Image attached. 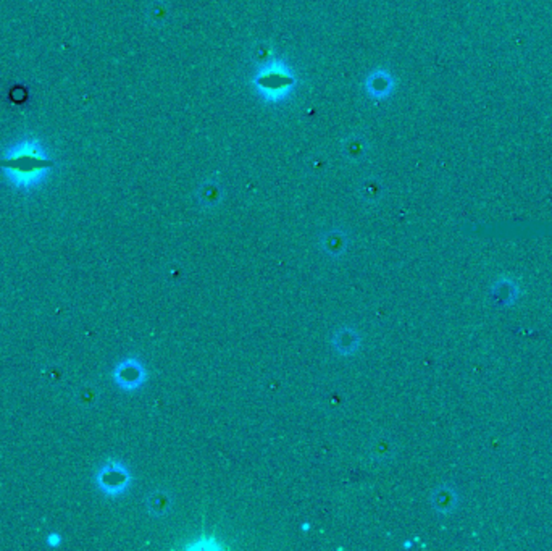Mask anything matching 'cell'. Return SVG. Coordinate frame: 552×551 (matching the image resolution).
<instances>
[{
	"label": "cell",
	"mask_w": 552,
	"mask_h": 551,
	"mask_svg": "<svg viewBox=\"0 0 552 551\" xmlns=\"http://www.w3.org/2000/svg\"><path fill=\"white\" fill-rule=\"evenodd\" d=\"M53 162L42 157L32 143H25V150H16L13 155L2 162L5 171L18 188L34 186L41 180V175L51 169Z\"/></svg>",
	"instance_id": "obj_1"
},
{
	"label": "cell",
	"mask_w": 552,
	"mask_h": 551,
	"mask_svg": "<svg viewBox=\"0 0 552 551\" xmlns=\"http://www.w3.org/2000/svg\"><path fill=\"white\" fill-rule=\"evenodd\" d=\"M97 487L107 496H120L129 488L131 474L120 461H107L96 475Z\"/></svg>",
	"instance_id": "obj_2"
},
{
	"label": "cell",
	"mask_w": 552,
	"mask_h": 551,
	"mask_svg": "<svg viewBox=\"0 0 552 551\" xmlns=\"http://www.w3.org/2000/svg\"><path fill=\"white\" fill-rule=\"evenodd\" d=\"M113 380L124 391H134L147 380V370L136 358H126L113 370Z\"/></svg>",
	"instance_id": "obj_3"
},
{
	"label": "cell",
	"mask_w": 552,
	"mask_h": 551,
	"mask_svg": "<svg viewBox=\"0 0 552 551\" xmlns=\"http://www.w3.org/2000/svg\"><path fill=\"white\" fill-rule=\"evenodd\" d=\"M331 343L338 354L350 356L360 346V335L354 328H341L334 333Z\"/></svg>",
	"instance_id": "obj_4"
},
{
	"label": "cell",
	"mask_w": 552,
	"mask_h": 551,
	"mask_svg": "<svg viewBox=\"0 0 552 551\" xmlns=\"http://www.w3.org/2000/svg\"><path fill=\"white\" fill-rule=\"evenodd\" d=\"M433 507L441 514H447V512L454 511V507L457 505V495L451 487H440L435 490V493L431 496Z\"/></svg>",
	"instance_id": "obj_5"
},
{
	"label": "cell",
	"mask_w": 552,
	"mask_h": 551,
	"mask_svg": "<svg viewBox=\"0 0 552 551\" xmlns=\"http://www.w3.org/2000/svg\"><path fill=\"white\" fill-rule=\"evenodd\" d=\"M173 507V498L170 493L166 491H154L152 495L147 498V510L150 511V514L157 517H164L166 514H170Z\"/></svg>",
	"instance_id": "obj_6"
},
{
	"label": "cell",
	"mask_w": 552,
	"mask_h": 551,
	"mask_svg": "<svg viewBox=\"0 0 552 551\" xmlns=\"http://www.w3.org/2000/svg\"><path fill=\"white\" fill-rule=\"evenodd\" d=\"M322 246L323 251L329 254V256L339 257L348 249V240H346V236L339 233V231H333V233H328L323 238Z\"/></svg>",
	"instance_id": "obj_7"
},
{
	"label": "cell",
	"mask_w": 552,
	"mask_h": 551,
	"mask_svg": "<svg viewBox=\"0 0 552 551\" xmlns=\"http://www.w3.org/2000/svg\"><path fill=\"white\" fill-rule=\"evenodd\" d=\"M492 296H494L499 304H511L517 298V285L508 282V280H502V282L494 286Z\"/></svg>",
	"instance_id": "obj_8"
},
{
	"label": "cell",
	"mask_w": 552,
	"mask_h": 551,
	"mask_svg": "<svg viewBox=\"0 0 552 551\" xmlns=\"http://www.w3.org/2000/svg\"><path fill=\"white\" fill-rule=\"evenodd\" d=\"M372 455L376 461L386 462L394 456V443L391 439H386V436H378L375 443L372 445Z\"/></svg>",
	"instance_id": "obj_9"
},
{
	"label": "cell",
	"mask_w": 552,
	"mask_h": 551,
	"mask_svg": "<svg viewBox=\"0 0 552 551\" xmlns=\"http://www.w3.org/2000/svg\"><path fill=\"white\" fill-rule=\"evenodd\" d=\"M47 543L51 545V547H58V545L62 543V538L58 533H52V536L47 537Z\"/></svg>",
	"instance_id": "obj_10"
}]
</instances>
